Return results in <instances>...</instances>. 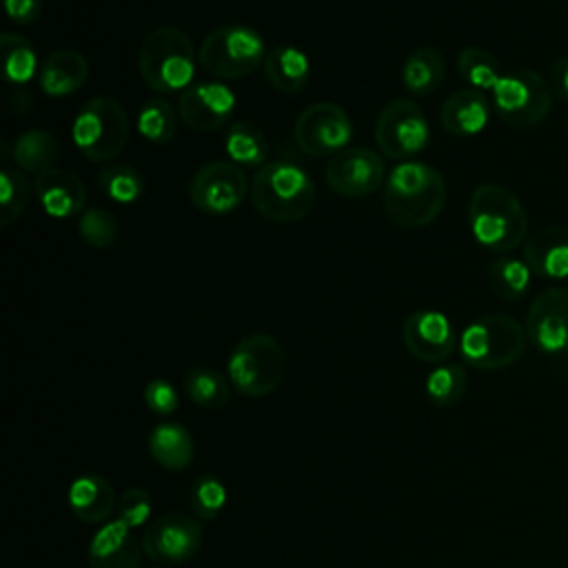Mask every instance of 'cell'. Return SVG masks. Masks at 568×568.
Here are the masks:
<instances>
[{
    "instance_id": "52a82bcc",
    "label": "cell",
    "mask_w": 568,
    "mask_h": 568,
    "mask_svg": "<svg viewBox=\"0 0 568 568\" xmlns=\"http://www.w3.org/2000/svg\"><path fill=\"white\" fill-rule=\"evenodd\" d=\"M266 60L264 38L246 24H224L200 44L202 69L217 80H240Z\"/></svg>"
},
{
    "instance_id": "f35d334b",
    "label": "cell",
    "mask_w": 568,
    "mask_h": 568,
    "mask_svg": "<svg viewBox=\"0 0 568 568\" xmlns=\"http://www.w3.org/2000/svg\"><path fill=\"white\" fill-rule=\"evenodd\" d=\"M118 519H122L129 528L144 526L153 515L151 495L142 488H129L118 497Z\"/></svg>"
},
{
    "instance_id": "f1b7e54d",
    "label": "cell",
    "mask_w": 568,
    "mask_h": 568,
    "mask_svg": "<svg viewBox=\"0 0 568 568\" xmlns=\"http://www.w3.org/2000/svg\"><path fill=\"white\" fill-rule=\"evenodd\" d=\"M0 51H2V71L4 78L13 84H27L38 69V55L36 49L18 33L4 31L0 38Z\"/></svg>"
},
{
    "instance_id": "277c9868",
    "label": "cell",
    "mask_w": 568,
    "mask_h": 568,
    "mask_svg": "<svg viewBox=\"0 0 568 568\" xmlns=\"http://www.w3.org/2000/svg\"><path fill=\"white\" fill-rule=\"evenodd\" d=\"M138 69L144 84L158 93L189 89L195 75L191 40L178 27L153 29L140 44Z\"/></svg>"
},
{
    "instance_id": "44dd1931",
    "label": "cell",
    "mask_w": 568,
    "mask_h": 568,
    "mask_svg": "<svg viewBox=\"0 0 568 568\" xmlns=\"http://www.w3.org/2000/svg\"><path fill=\"white\" fill-rule=\"evenodd\" d=\"M490 118V106L481 91L462 89L450 93L439 111V122L446 133L468 138L486 129Z\"/></svg>"
},
{
    "instance_id": "74e56055",
    "label": "cell",
    "mask_w": 568,
    "mask_h": 568,
    "mask_svg": "<svg viewBox=\"0 0 568 568\" xmlns=\"http://www.w3.org/2000/svg\"><path fill=\"white\" fill-rule=\"evenodd\" d=\"M224 504H226V486L217 477L204 475L191 486V506L197 517L211 519L224 508Z\"/></svg>"
},
{
    "instance_id": "f546056e",
    "label": "cell",
    "mask_w": 568,
    "mask_h": 568,
    "mask_svg": "<svg viewBox=\"0 0 568 568\" xmlns=\"http://www.w3.org/2000/svg\"><path fill=\"white\" fill-rule=\"evenodd\" d=\"M530 268L517 257H497L488 264V286L501 300H519L530 286Z\"/></svg>"
},
{
    "instance_id": "d6986e66",
    "label": "cell",
    "mask_w": 568,
    "mask_h": 568,
    "mask_svg": "<svg viewBox=\"0 0 568 568\" xmlns=\"http://www.w3.org/2000/svg\"><path fill=\"white\" fill-rule=\"evenodd\" d=\"M524 262L535 275L568 277V229L541 226L524 242Z\"/></svg>"
},
{
    "instance_id": "2e32d148",
    "label": "cell",
    "mask_w": 568,
    "mask_h": 568,
    "mask_svg": "<svg viewBox=\"0 0 568 568\" xmlns=\"http://www.w3.org/2000/svg\"><path fill=\"white\" fill-rule=\"evenodd\" d=\"M402 339L413 357L428 364L448 359L457 346L455 328L439 311H415L408 315L402 326Z\"/></svg>"
},
{
    "instance_id": "e0dca14e",
    "label": "cell",
    "mask_w": 568,
    "mask_h": 568,
    "mask_svg": "<svg viewBox=\"0 0 568 568\" xmlns=\"http://www.w3.org/2000/svg\"><path fill=\"white\" fill-rule=\"evenodd\" d=\"M235 109L233 91L222 82H200L178 98V115L193 131H215Z\"/></svg>"
},
{
    "instance_id": "5b68a950",
    "label": "cell",
    "mask_w": 568,
    "mask_h": 568,
    "mask_svg": "<svg viewBox=\"0 0 568 568\" xmlns=\"http://www.w3.org/2000/svg\"><path fill=\"white\" fill-rule=\"evenodd\" d=\"M526 346V328L504 313H490L468 324L459 339L466 364L481 371H501L513 366Z\"/></svg>"
},
{
    "instance_id": "b9f144b4",
    "label": "cell",
    "mask_w": 568,
    "mask_h": 568,
    "mask_svg": "<svg viewBox=\"0 0 568 568\" xmlns=\"http://www.w3.org/2000/svg\"><path fill=\"white\" fill-rule=\"evenodd\" d=\"M550 91L568 102V58L555 60L550 67Z\"/></svg>"
},
{
    "instance_id": "836d02e7",
    "label": "cell",
    "mask_w": 568,
    "mask_h": 568,
    "mask_svg": "<svg viewBox=\"0 0 568 568\" xmlns=\"http://www.w3.org/2000/svg\"><path fill=\"white\" fill-rule=\"evenodd\" d=\"M184 388H186L191 402L202 408L215 410V408H222L229 399V384L213 368H204V366L191 368L184 377Z\"/></svg>"
},
{
    "instance_id": "7a4b0ae2",
    "label": "cell",
    "mask_w": 568,
    "mask_h": 568,
    "mask_svg": "<svg viewBox=\"0 0 568 568\" xmlns=\"http://www.w3.org/2000/svg\"><path fill=\"white\" fill-rule=\"evenodd\" d=\"M473 237L488 251L506 253L526 240L528 217L519 197L501 184H479L468 202Z\"/></svg>"
},
{
    "instance_id": "ffe728a7",
    "label": "cell",
    "mask_w": 568,
    "mask_h": 568,
    "mask_svg": "<svg viewBox=\"0 0 568 568\" xmlns=\"http://www.w3.org/2000/svg\"><path fill=\"white\" fill-rule=\"evenodd\" d=\"M40 206L51 217H71L84 209L87 191L82 180L67 169H47L36 180Z\"/></svg>"
},
{
    "instance_id": "4316f807",
    "label": "cell",
    "mask_w": 568,
    "mask_h": 568,
    "mask_svg": "<svg viewBox=\"0 0 568 568\" xmlns=\"http://www.w3.org/2000/svg\"><path fill=\"white\" fill-rule=\"evenodd\" d=\"M446 62L442 53L433 47L415 49L404 67H402V82L410 95H430L444 80Z\"/></svg>"
},
{
    "instance_id": "8fae6325",
    "label": "cell",
    "mask_w": 568,
    "mask_h": 568,
    "mask_svg": "<svg viewBox=\"0 0 568 568\" xmlns=\"http://www.w3.org/2000/svg\"><path fill=\"white\" fill-rule=\"evenodd\" d=\"M293 135L302 153L311 158H333L348 149L353 122L342 106L333 102H315L297 115Z\"/></svg>"
},
{
    "instance_id": "d6a6232c",
    "label": "cell",
    "mask_w": 568,
    "mask_h": 568,
    "mask_svg": "<svg viewBox=\"0 0 568 568\" xmlns=\"http://www.w3.org/2000/svg\"><path fill=\"white\" fill-rule=\"evenodd\" d=\"M102 193L118 204H133L144 193V178L131 164H111L98 173Z\"/></svg>"
},
{
    "instance_id": "3957f363",
    "label": "cell",
    "mask_w": 568,
    "mask_h": 568,
    "mask_svg": "<svg viewBox=\"0 0 568 568\" xmlns=\"http://www.w3.org/2000/svg\"><path fill=\"white\" fill-rule=\"evenodd\" d=\"M253 209L277 224L302 220L315 202V184L304 169L293 162H266L248 186Z\"/></svg>"
},
{
    "instance_id": "8992f818",
    "label": "cell",
    "mask_w": 568,
    "mask_h": 568,
    "mask_svg": "<svg viewBox=\"0 0 568 568\" xmlns=\"http://www.w3.org/2000/svg\"><path fill=\"white\" fill-rule=\"evenodd\" d=\"M226 371L237 393L264 397L282 384L286 373V353L271 335L251 333L231 351Z\"/></svg>"
},
{
    "instance_id": "ba28073f",
    "label": "cell",
    "mask_w": 568,
    "mask_h": 568,
    "mask_svg": "<svg viewBox=\"0 0 568 568\" xmlns=\"http://www.w3.org/2000/svg\"><path fill=\"white\" fill-rule=\"evenodd\" d=\"M75 149L91 162H106L126 146L129 120L122 104L113 98L98 95L75 115L71 126Z\"/></svg>"
},
{
    "instance_id": "6da1fadb",
    "label": "cell",
    "mask_w": 568,
    "mask_h": 568,
    "mask_svg": "<svg viewBox=\"0 0 568 568\" xmlns=\"http://www.w3.org/2000/svg\"><path fill=\"white\" fill-rule=\"evenodd\" d=\"M446 202V184L437 169L424 162H402L386 178L384 213L399 229H422L435 222Z\"/></svg>"
},
{
    "instance_id": "1f68e13d",
    "label": "cell",
    "mask_w": 568,
    "mask_h": 568,
    "mask_svg": "<svg viewBox=\"0 0 568 568\" xmlns=\"http://www.w3.org/2000/svg\"><path fill=\"white\" fill-rule=\"evenodd\" d=\"M31 186L22 173V169H16L7 162L2 155V169H0V224L9 226L13 220H18L27 204H29Z\"/></svg>"
},
{
    "instance_id": "5bb4252c",
    "label": "cell",
    "mask_w": 568,
    "mask_h": 568,
    "mask_svg": "<svg viewBox=\"0 0 568 568\" xmlns=\"http://www.w3.org/2000/svg\"><path fill=\"white\" fill-rule=\"evenodd\" d=\"M202 544V526L197 519L180 513L158 517L144 532V552L164 564H182L191 559Z\"/></svg>"
},
{
    "instance_id": "8d00e7d4",
    "label": "cell",
    "mask_w": 568,
    "mask_h": 568,
    "mask_svg": "<svg viewBox=\"0 0 568 568\" xmlns=\"http://www.w3.org/2000/svg\"><path fill=\"white\" fill-rule=\"evenodd\" d=\"M78 233L89 246L109 248L118 240V224H115V217L106 209L91 206V209L82 211V215L78 220Z\"/></svg>"
},
{
    "instance_id": "60d3db41",
    "label": "cell",
    "mask_w": 568,
    "mask_h": 568,
    "mask_svg": "<svg viewBox=\"0 0 568 568\" xmlns=\"http://www.w3.org/2000/svg\"><path fill=\"white\" fill-rule=\"evenodd\" d=\"M4 13L16 24H33L42 13V0H4Z\"/></svg>"
},
{
    "instance_id": "d4e9b609",
    "label": "cell",
    "mask_w": 568,
    "mask_h": 568,
    "mask_svg": "<svg viewBox=\"0 0 568 568\" xmlns=\"http://www.w3.org/2000/svg\"><path fill=\"white\" fill-rule=\"evenodd\" d=\"M151 457L166 470H184L193 459V439L182 424H160L149 435Z\"/></svg>"
},
{
    "instance_id": "4dcf8cb0",
    "label": "cell",
    "mask_w": 568,
    "mask_h": 568,
    "mask_svg": "<svg viewBox=\"0 0 568 568\" xmlns=\"http://www.w3.org/2000/svg\"><path fill=\"white\" fill-rule=\"evenodd\" d=\"M457 71L475 91H493L501 78L497 58L481 47H464L457 53Z\"/></svg>"
},
{
    "instance_id": "7402d4cb",
    "label": "cell",
    "mask_w": 568,
    "mask_h": 568,
    "mask_svg": "<svg viewBox=\"0 0 568 568\" xmlns=\"http://www.w3.org/2000/svg\"><path fill=\"white\" fill-rule=\"evenodd\" d=\"M69 506L87 524H106L118 510V497L104 477L80 475L69 486Z\"/></svg>"
},
{
    "instance_id": "30bf717a",
    "label": "cell",
    "mask_w": 568,
    "mask_h": 568,
    "mask_svg": "<svg viewBox=\"0 0 568 568\" xmlns=\"http://www.w3.org/2000/svg\"><path fill=\"white\" fill-rule=\"evenodd\" d=\"M428 140V120L413 100L399 98L388 102L375 120V142L388 160H408L422 153Z\"/></svg>"
},
{
    "instance_id": "7c38bea8",
    "label": "cell",
    "mask_w": 568,
    "mask_h": 568,
    "mask_svg": "<svg viewBox=\"0 0 568 568\" xmlns=\"http://www.w3.org/2000/svg\"><path fill=\"white\" fill-rule=\"evenodd\" d=\"M248 193L244 171L233 162H209L195 171L189 184V197L195 209L211 215H222L242 204Z\"/></svg>"
},
{
    "instance_id": "ac0fdd59",
    "label": "cell",
    "mask_w": 568,
    "mask_h": 568,
    "mask_svg": "<svg viewBox=\"0 0 568 568\" xmlns=\"http://www.w3.org/2000/svg\"><path fill=\"white\" fill-rule=\"evenodd\" d=\"M122 519H111L93 535L89 544L91 568H138L140 544Z\"/></svg>"
},
{
    "instance_id": "ab89813d",
    "label": "cell",
    "mask_w": 568,
    "mask_h": 568,
    "mask_svg": "<svg viewBox=\"0 0 568 568\" xmlns=\"http://www.w3.org/2000/svg\"><path fill=\"white\" fill-rule=\"evenodd\" d=\"M144 402L155 415H171V413H175V408L180 404V397H178V390L173 388L171 382L158 377V379H151L146 384Z\"/></svg>"
},
{
    "instance_id": "9a60e30c",
    "label": "cell",
    "mask_w": 568,
    "mask_h": 568,
    "mask_svg": "<svg viewBox=\"0 0 568 568\" xmlns=\"http://www.w3.org/2000/svg\"><path fill=\"white\" fill-rule=\"evenodd\" d=\"M526 337L530 344L548 355L568 351V291H541L526 315Z\"/></svg>"
},
{
    "instance_id": "d590c367",
    "label": "cell",
    "mask_w": 568,
    "mask_h": 568,
    "mask_svg": "<svg viewBox=\"0 0 568 568\" xmlns=\"http://www.w3.org/2000/svg\"><path fill=\"white\" fill-rule=\"evenodd\" d=\"M468 386L466 371L459 364H439L426 377V393L437 406H455Z\"/></svg>"
},
{
    "instance_id": "e575fe53",
    "label": "cell",
    "mask_w": 568,
    "mask_h": 568,
    "mask_svg": "<svg viewBox=\"0 0 568 568\" xmlns=\"http://www.w3.org/2000/svg\"><path fill=\"white\" fill-rule=\"evenodd\" d=\"M178 126V115L173 106L162 100H149L138 113V131L153 144H166L173 140Z\"/></svg>"
},
{
    "instance_id": "484cf974",
    "label": "cell",
    "mask_w": 568,
    "mask_h": 568,
    "mask_svg": "<svg viewBox=\"0 0 568 568\" xmlns=\"http://www.w3.org/2000/svg\"><path fill=\"white\" fill-rule=\"evenodd\" d=\"M11 155L18 169L40 175L53 169V162L60 158V142L44 129H29L16 138Z\"/></svg>"
},
{
    "instance_id": "4fadbf2b",
    "label": "cell",
    "mask_w": 568,
    "mask_h": 568,
    "mask_svg": "<svg viewBox=\"0 0 568 568\" xmlns=\"http://www.w3.org/2000/svg\"><path fill=\"white\" fill-rule=\"evenodd\" d=\"M384 160L366 146H348L335 153L324 171L326 184L342 197H366L384 182Z\"/></svg>"
},
{
    "instance_id": "cb8c5ba5",
    "label": "cell",
    "mask_w": 568,
    "mask_h": 568,
    "mask_svg": "<svg viewBox=\"0 0 568 568\" xmlns=\"http://www.w3.org/2000/svg\"><path fill=\"white\" fill-rule=\"evenodd\" d=\"M266 82L280 93H297L306 87L311 64L306 53L293 44H277L266 53L264 60Z\"/></svg>"
},
{
    "instance_id": "83f0119b",
    "label": "cell",
    "mask_w": 568,
    "mask_h": 568,
    "mask_svg": "<svg viewBox=\"0 0 568 568\" xmlns=\"http://www.w3.org/2000/svg\"><path fill=\"white\" fill-rule=\"evenodd\" d=\"M224 149L237 166H264L268 158V142L264 133L246 120L231 124L224 138Z\"/></svg>"
},
{
    "instance_id": "603a6c76",
    "label": "cell",
    "mask_w": 568,
    "mask_h": 568,
    "mask_svg": "<svg viewBox=\"0 0 568 568\" xmlns=\"http://www.w3.org/2000/svg\"><path fill=\"white\" fill-rule=\"evenodd\" d=\"M89 78V62L71 49L53 51L38 71V84L49 98H64L75 93Z\"/></svg>"
},
{
    "instance_id": "9c48e42d",
    "label": "cell",
    "mask_w": 568,
    "mask_h": 568,
    "mask_svg": "<svg viewBox=\"0 0 568 568\" xmlns=\"http://www.w3.org/2000/svg\"><path fill=\"white\" fill-rule=\"evenodd\" d=\"M493 104L501 122L513 129H532L544 122L552 106V91L539 73L515 69L501 73L495 84Z\"/></svg>"
}]
</instances>
